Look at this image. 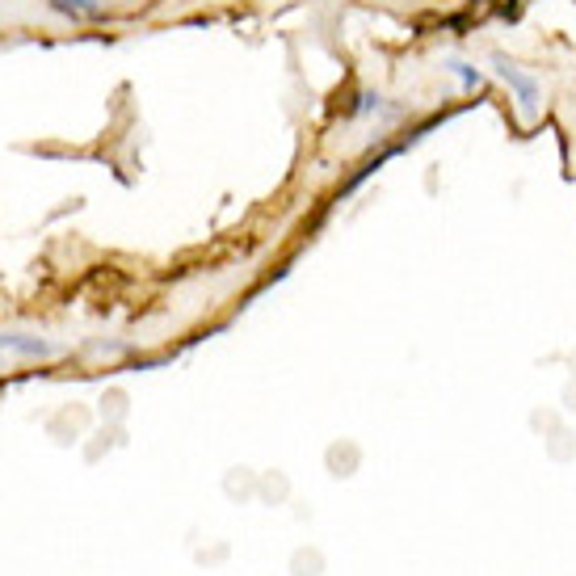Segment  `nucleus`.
<instances>
[{"label":"nucleus","instance_id":"obj_4","mask_svg":"<svg viewBox=\"0 0 576 576\" xmlns=\"http://www.w3.org/2000/svg\"><path fill=\"white\" fill-rule=\"evenodd\" d=\"M383 110V97L379 93H362L358 101H354V106H349V114H354V118H366V114H379Z\"/></svg>","mask_w":576,"mask_h":576},{"label":"nucleus","instance_id":"obj_3","mask_svg":"<svg viewBox=\"0 0 576 576\" xmlns=\"http://www.w3.org/2000/svg\"><path fill=\"white\" fill-rule=\"evenodd\" d=\"M0 349L22 354V358H47L51 354V345L43 337H30V333H0Z\"/></svg>","mask_w":576,"mask_h":576},{"label":"nucleus","instance_id":"obj_2","mask_svg":"<svg viewBox=\"0 0 576 576\" xmlns=\"http://www.w3.org/2000/svg\"><path fill=\"white\" fill-rule=\"evenodd\" d=\"M442 68H446V76H455V85L463 89V93H476V89H484V68H476V64H467V59H442Z\"/></svg>","mask_w":576,"mask_h":576},{"label":"nucleus","instance_id":"obj_1","mask_svg":"<svg viewBox=\"0 0 576 576\" xmlns=\"http://www.w3.org/2000/svg\"><path fill=\"white\" fill-rule=\"evenodd\" d=\"M492 72H497L501 85H505L513 97H518L522 114H539V101H543L539 76L526 72V68H518V64H513V59H505V55H492Z\"/></svg>","mask_w":576,"mask_h":576}]
</instances>
